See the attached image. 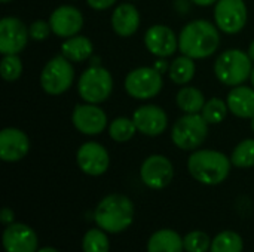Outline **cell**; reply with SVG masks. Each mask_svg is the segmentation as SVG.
<instances>
[{
    "label": "cell",
    "mask_w": 254,
    "mask_h": 252,
    "mask_svg": "<svg viewBox=\"0 0 254 252\" xmlns=\"http://www.w3.org/2000/svg\"><path fill=\"white\" fill-rule=\"evenodd\" d=\"M229 108L225 100L213 97L208 101H205V105L201 111V116L205 119L208 125H219L226 119Z\"/></svg>",
    "instance_id": "cell-28"
},
{
    "label": "cell",
    "mask_w": 254,
    "mask_h": 252,
    "mask_svg": "<svg viewBox=\"0 0 254 252\" xmlns=\"http://www.w3.org/2000/svg\"><path fill=\"white\" fill-rule=\"evenodd\" d=\"M76 162L83 174L89 177H100L107 172L110 165V156L103 144L88 141L77 149Z\"/></svg>",
    "instance_id": "cell-13"
},
{
    "label": "cell",
    "mask_w": 254,
    "mask_h": 252,
    "mask_svg": "<svg viewBox=\"0 0 254 252\" xmlns=\"http://www.w3.org/2000/svg\"><path fill=\"white\" fill-rule=\"evenodd\" d=\"M231 162L237 168H253L254 166V138L243 140L235 146L231 154Z\"/></svg>",
    "instance_id": "cell-27"
},
{
    "label": "cell",
    "mask_w": 254,
    "mask_h": 252,
    "mask_svg": "<svg viewBox=\"0 0 254 252\" xmlns=\"http://www.w3.org/2000/svg\"><path fill=\"white\" fill-rule=\"evenodd\" d=\"M174 166L171 160L162 154H150L140 168V178L143 184L152 190H162L173 181Z\"/></svg>",
    "instance_id": "cell-11"
},
{
    "label": "cell",
    "mask_w": 254,
    "mask_h": 252,
    "mask_svg": "<svg viewBox=\"0 0 254 252\" xmlns=\"http://www.w3.org/2000/svg\"><path fill=\"white\" fill-rule=\"evenodd\" d=\"M247 52H249L250 58H252V59L254 61V40L252 42V43H250V46H249V50H247Z\"/></svg>",
    "instance_id": "cell-38"
},
{
    "label": "cell",
    "mask_w": 254,
    "mask_h": 252,
    "mask_svg": "<svg viewBox=\"0 0 254 252\" xmlns=\"http://www.w3.org/2000/svg\"><path fill=\"white\" fill-rule=\"evenodd\" d=\"M185 244L180 235L171 229H162L155 232L149 242L147 252H183Z\"/></svg>",
    "instance_id": "cell-22"
},
{
    "label": "cell",
    "mask_w": 254,
    "mask_h": 252,
    "mask_svg": "<svg viewBox=\"0 0 254 252\" xmlns=\"http://www.w3.org/2000/svg\"><path fill=\"white\" fill-rule=\"evenodd\" d=\"M176 104L183 113L196 114L201 113L205 105V95L201 89L186 85L179 89L176 95Z\"/></svg>",
    "instance_id": "cell-23"
},
{
    "label": "cell",
    "mask_w": 254,
    "mask_h": 252,
    "mask_svg": "<svg viewBox=\"0 0 254 252\" xmlns=\"http://www.w3.org/2000/svg\"><path fill=\"white\" fill-rule=\"evenodd\" d=\"M128 1H132V0H128Z\"/></svg>",
    "instance_id": "cell-43"
},
{
    "label": "cell",
    "mask_w": 254,
    "mask_h": 252,
    "mask_svg": "<svg viewBox=\"0 0 254 252\" xmlns=\"http://www.w3.org/2000/svg\"><path fill=\"white\" fill-rule=\"evenodd\" d=\"M107 132H109V137L115 143H128L131 138H134V135L138 131L135 128V123H134L132 117L119 116V117H115L109 123Z\"/></svg>",
    "instance_id": "cell-25"
},
{
    "label": "cell",
    "mask_w": 254,
    "mask_h": 252,
    "mask_svg": "<svg viewBox=\"0 0 254 252\" xmlns=\"http://www.w3.org/2000/svg\"><path fill=\"white\" fill-rule=\"evenodd\" d=\"M30 40L28 27L15 16H4L0 19V53L18 55Z\"/></svg>",
    "instance_id": "cell-12"
},
{
    "label": "cell",
    "mask_w": 254,
    "mask_h": 252,
    "mask_svg": "<svg viewBox=\"0 0 254 252\" xmlns=\"http://www.w3.org/2000/svg\"><path fill=\"white\" fill-rule=\"evenodd\" d=\"M253 71V59L249 52L232 48L223 50L214 61L216 79L229 88L244 85Z\"/></svg>",
    "instance_id": "cell-4"
},
{
    "label": "cell",
    "mask_w": 254,
    "mask_h": 252,
    "mask_svg": "<svg viewBox=\"0 0 254 252\" xmlns=\"http://www.w3.org/2000/svg\"><path fill=\"white\" fill-rule=\"evenodd\" d=\"M243 250H244L243 238L232 230H225L219 233L211 241V247H210V252H243Z\"/></svg>",
    "instance_id": "cell-26"
},
{
    "label": "cell",
    "mask_w": 254,
    "mask_h": 252,
    "mask_svg": "<svg viewBox=\"0 0 254 252\" xmlns=\"http://www.w3.org/2000/svg\"><path fill=\"white\" fill-rule=\"evenodd\" d=\"M132 120L140 134L146 137H159L165 132L168 126V114L167 111L155 104L140 105L134 114Z\"/></svg>",
    "instance_id": "cell-16"
},
{
    "label": "cell",
    "mask_w": 254,
    "mask_h": 252,
    "mask_svg": "<svg viewBox=\"0 0 254 252\" xmlns=\"http://www.w3.org/2000/svg\"><path fill=\"white\" fill-rule=\"evenodd\" d=\"M231 159L211 149H198L190 153L188 159V171L193 180L205 186H217L223 183L231 172Z\"/></svg>",
    "instance_id": "cell-2"
},
{
    "label": "cell",
    "mask_w": 254,
    "mask_h": 252,
    "mask_svg": "<svg viewBox=\"0 0 254 252\" xmlns=\"http://www.w3.org/2000/svg\"><path fill=\"white\" fill-rule=\"evenodd\" d=\"M0 220H1V223H3L4 226L13 224V221H15V214H13V211H12L10 208H3V209H1V214H0Z\"/></svg>",
    "instance_id": "cell-34"
},
{
    "label": "cell",
    "mask_w": 254,
    "mask_h": 252,
    "mask_svg": "<svg viewBox=\"0 0 254 252\" xmlns=\"http://www.w3.org/2000/svg\"><path fill=\"white\" fill-rule=\"evenodd\" d=\"M113 76L101 65L88 67L77 80V92L83 102L103 104L107 101L113 92Z\"/></svg>",
    "instance_id": "cell-6"
},
{
    "label": "cell",
    "mask_w": 254,
    "mask_h": 252,
    "mask_svg": "<svg viewBox=\"0 0 254 252\" xmlns=\"http://www.w3.org/2000/svg\"><path fill=\"white\" fill-rule=\"evenodd\" d=\"M183 244L186 252H207L210 251L211 239L207 233L201 230H195L185 236Z\"/></svg>",
    "instance_id": "cell-31"
},
{
    "label": "cell",
    "mask_w": 254,
    "mask_h": 252,
    "mask_svg": "<svg viewBox=\"0 0 254 252\" xmlns=\"http://www.w3.org/2000/svg\"><path fill=\"white\" fill-rule=\"evenodd\" d=\"M153 67L161 73V74H164V73H168V70H170V64H168V61H167V58H158L156 61H155V64H153Z\"/></svg>",
    "instance_id": "cell-36"
},
{
    "label": "cell",
    "mask_w": 254,
    "mask_h": 252,
    "mask_svg": "<svg viewBox=\"0 0 254 252\" xmlns=\"http://www.w3.org/2000/svg\"><path fill=\"white\" fill-rule=\"evenodd\" d=\"M118 0H86L88 6L94 10H106L112 7Z\"/></svg>",
    "instance_id": "cell-33"
},
{
    "label": "cell",
    "mask_w": 254,
    "mask_h": 252,
    "mask_svg": "<svg viewBox=\"0 0 254 252\" xmlns=\"http://www.w3.org/2000/svg\"><path fill=\"white\" fill-rule=\"evenodd\" d=\"M94 53V45L91 39L82 34L64 39L61 45V55L71 62H83L89 59Z\"/></svg>",
    "instance_id": "cell-21"
},
{
    "label": "cell",
    "mask_w": 254,
    "mask_h": 252,
    "mask_svg": "<svg viewBox=\"0 0 254 252\" xmlns=\"http://www.w3.org/2000/svg\"><path fill=\"white\" fill-rule=\"evenodd\" d=\"M229 111L240 119H252L254 116V88L240 85L229 91L226 97Z\"/></svg>",
    "instance_id": "cell-20"
},
{
    "label": "cell",
    "mask_w": 254,
    "mask_h": 252,
    "mask_svg": "<svg viewBox=\"0 0 254 252\" xmlns=\"http://www.w3.org/2000/svg\"><path fill=\"white\" fill-rule=\"evenodd\" d=\"M110 22L113 31L119 37H131L140 28L141 16L132 3H121L115 7Z\"/></svg>",
    "instance_id": "cell-19"
},
{
    "label": "cell",
    "mask_w": 254,
    "mask_h": 252,
    "mask_svg": "<svg viewBox=\"0 0 254 252\" xmlns=\"http://www.w3.org/2000/svg\"><path fill=\"white\" fill-rule=\"evenodd\" d=\"M37 252H60V251H57V250H55V248H52V247H45V248L39 250Z\"/></svg>",
    "instance_id": "cell-39"
},
{
    "label": "cell",
    "mask_w": 254,
    "mask_h": 252,
    "mask_svg": "<svg viewBox=\"0 0 254 252\" xmlns=\"http://www.w3.org/2000/svg\"><path fill=\"white\" fill-rule=\"evenodd\" d=\"M219 0H192V3L193 4H196V6H202V7H207V6H213V4H216Z\"/></svg>",
    "instance_id": "cell-37"
},
{
    "label": "cell",
    "mask_w": 254,
    "mask_h": 252,
    "mask_svg": "<svg viewBox=\"0 0 254 252\" xmlns=\"http://www.w3.org/2000/svg\"><path fill=\"white\" fill-rule=\"evenodd\" d=\"M71 123L76 131L88 137L100 135L109 128V119L106 111L98 104L91 102L77 104L73 108Z\"/></svg>",
    "instance_id": "cell-10"
},
{
    "label": "cell",
    "mask_w": 254,
    "mask_h": 252,
    "mask_svg": "<svg viewBox=\"0 0 254 252\" xmlns=\"http://www.w3.org/2000/svg\"><path fill=\"white\" fill-rule=\"evenodd\" d=\"M208 126L210 125L205 122L201 113L196 114L185 113L182 117H179L174 122L171 128V141L180 150L195 151L207 140Z\"/></svg>",
    "instance_id": "cell-5"
},
{
    "label": "cell",
    "mask_w": 254,
    "mask_h": 252,
    "mask_svg": "<svg viewBox=\"0 0 254 252\" xmlns=\"http://www.w3.org/2000/svg\"><path fill=\"white\" fill-rule=\"evenodd\" d=\"M195 73H196L195 59L182 53L180 56H177L171 61L170 70H168V77L174 85L186 86L188 83L192 82V79L195 77Z\"/></svg>",
    "instance_id": "cell-24"
},
{
    "label": "cell",
    "mask_w": 254,
    "mask_h": 252,
    "mask_svg": "<svg viewBox=\"0 0 254 252\" xmlns=\"http://www.w3.org/2000/svg\"><path fill=\"white\" fill-rule=\"evenodd\" d=\"M190 4L192 0H174V9L182 15H186V12L190 9Z\"/></svg>",
    "instance_id": "cell-35"
},
{
    "label": "cell",
    "mask_w": 254,
    "mask_h": 252,
    "mask_svg": "<svg viewBox=\"0 0 254 252\" xmlns=\"http://www.w3.org/2000/svg\"><path fill=\"white\" fill-rule=\"evenodd\" d=\"M83 13L71 4H61L55 7L49 16L52 33L61 39H68L79 34L83 28Z\"/></svg>",
    "instance_id": "cell-15"
},
{
    "label": "cell",
    "mask_w": 254,
    "mask_h": 252,
    "mask_svg": "<svg viewBox=\"0 0 254 252\" xmlns=\"http://www.w3.org/2000/svg\"><path fill=\"white\" fill-rule=\"evenodd\" d=\"M250 128H252V131H253L254 134V116L250 119Z\"/></svg>",
    "instance_id": "cell-40"
},
{
    "label": "cell",
    "mask_w": 254,
    "mask_h": 252,
    "mask_svg": "<svg viewBox=\"0 0 254 252\" xmlns=\"http://www.w3.org/2000/svg\"><path fill=\"white\" fill-rule=\"evenodd\" d=\"M30 150L28 135L18 128H4L0 132V159L3 162H19Z\"/></svg>",
    "instance_id": "cell-17"
},
{
    "label": "cell",
    "mask_w": 254,
    "mask_h": 252,
    "mask_svg": "<svg viewBox=\"0 0 254 252\" xmlns=\"http://www.w3.org/2000/svg\"><path fill=\"white\" fill-rule=\"evenodd\" d=\"M74 80V67L73 62L65 56L55 55L51 58L40 71V86L42 89L52 97L67 92Z\"/></svg>",
    "instance_id": "cell-7"
},
{
    "label": "cell",
    "mask_w": 254,
    "mask_h": 252,
    "mask_svg": "<svg viewBox=\"0 0 254 252\" xmlns=\"http://www.w3.org/2000/svg\"><path fill=\"white\" fill-rule=\"evenodd\" d=\"M24 70L19 55H3L0 62V74L6 82H15L21 77Z\"/></svg>",
    "instance_id": "cell-30"
},
{
    "label": "cell",
    "mask_w": 254,
    "mask_h": 252,
    "mask_svg": "<svg viewBox=\"0 0 254 252\" xmlns=\"http://www.w3.org/2000/svg\"><path fill=\"white\" fill-rule=\"evenodd\" d=\"M144 46L156 58H168L179 50V37L173 28L155 24L144 33Z\"/></svg>",
    "instance_id": "cell-14"
},
{
    "label": "cell",
    "mask_w": 254,
    "mask_h": 252,
    "mask_svg": "<svg viewBox=\"0 0 254 252\" xmlns=\"http://www.w3.org/2000/svg\"><path fill=\"white\" fill-rule=\"evenodd\" d=\"M220 46V30L208 19L188 22L179 34V50L193 59H205L214 55Z\"/></svg>",
    "instance_id": "cell-1"
},
{
    "label": "cell",
    "mask_w": 254,
    "mask_h": 252,
    "mask_svg": "<svg viewBox=\"0 0 254 252\" xmlns=\"http://www.w3.org/2000/svg\"><path fill=\"white\" fill-rule=\"evenodd\" d=\"M28 33H30V39L34 42H43L49 37V34L52 33L51 24L49 21H43V19H36L28 25Z\"/></svg>",
    "instance_id": "cell-32"
},
{
    "label": "cell",
    "mask_w": 254,
    "mask_h": 252,
    "mask_svg": "<svg viewBox=\"0 0 254 252\" xmlns=\"http://www.w3.org/2000/svg\"><path fill=\"white\" fill-rule=\"evenodd\" d=\"M0 1H1V3H4V4H6V3H10V1H13V0H0Z\"/></svg>",
    "instance_id": "cell-42"
},
{
    "label": "cell",
    "mask_w": 254,
    "mask_h": 252,
    "mask_svg": "<svg viewBox=\"0 0 254 252\" xmlns=\"http://www.w3.org/2000/svg\"><path fill=\"white\" fill-rule=\"evenodd\" d=\"M164 86L162 74L155 67H137L131 70L125 80L124 88L127 94L140 101H147L159 95Z\"/></svg>",
    "instance_id": "cell-8"
},
{
    "label": "cell",
    "mask_w": 254,
    "mask_h": 252,
    "mask_svg": "<svg viewBox=\"0 0 254 252\" xmlns=\"http://www.w3.org/2000/svg\"><path fill=\"white\" fill-rule=\"evenodd\" d=\"M82 250L83 252H109L110 242L107 238V232L100 227L88 230L82 241Z\"/></svg>",
    "instance_id": "cell-29"
},
{
    "label": "cell",
    "mask_w": 254,
    "mask_h": 252,
    "mask_svg": "<svg viewBox=\"0 0 254 252\" xmlns=\"http://www.w3.org/2000/svg\"><path fill=\"white\" fill-rule=\"evenodd\" d=\"M250 82H252V85H253V88H254V67H253V71H252V76H250Z\"/></svg>",
    "instance_id": "cell-41"
},
{
    "label": "cell",
    "mask_w": 254,
    "mask_h": 252,
    "mask_svg": "<svg viewBox=\"0 0 254 252\" xmlns=\"http://www.w3.org/2000/svg\"><path fill=\"white\" fill-rule=\"evenodd\" d=\"M95 223L107 233L125 232L134 221V205L125 195L113 193L101 199L94 214Z\"/></svg>",
    "instance_id": "cell-3"
},
{
    "label": "cell",
    "mask_w": 254,
    "mask_h": 252,
    "mask_svg": "<svg viewBox=\"0 0 254 252\" xmlns=\"http://www.w3.org/2000/svg\"><path fill=\"white\" fill-rule=\"evenodd\" d=\"M249 19L244 0H219L214 4V24L226 34L240 33Z\"/></svg>",
    "instance_id": "cell-9"
},
{
    "label": "cell",
    "mask_w": 254,
    "mask_h": 252,
    "mask_svg": "<svg viewBox=\"0 0 254 252\" xmlns=\"http://www.w3.org/2000/svg\"><path fill=\"white\" fill-rule=\"evenodd\" d=\"M1 241L6 252H37L39 247L36 232L22 223L6 226Z\"/></svg>",
    "instance_id": "cell-18"
}]
</instances>
